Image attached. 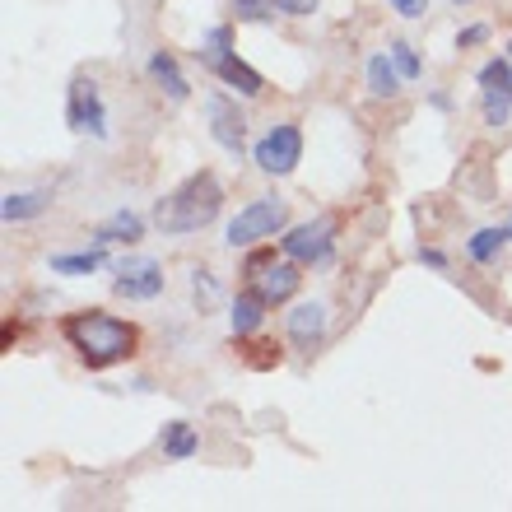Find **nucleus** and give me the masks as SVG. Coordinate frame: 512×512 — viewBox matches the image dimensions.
Here are the masks:
<instances>
[{"label":"nucleus","instance_id":"obj_28","mask_svg":"<svg viewBox=\"0 0 512 512\" xmlns=\"http://www.w3.org/2000/svg\"><path fill=\"white\" fill-rule=\"evenodd\" d=\"M270 261H275V252H252V261H247V280H256V275H261Z\"/></svg>","mask_w":512,"mask_h":512},{"label":"nucleus","instance_id":"obj_25","mask_svg":"<svg viewBox=\"0 0 512 512\" xmlns=\"http://www.w3.org/2000/svg\"><path fill=\"white\" fill-rule=\"evenodd\" d=\"M485 38H489V28L485 24H471V28H461V33H457V47L466 52V47H480Z\"/></svg>","mask_w":512,"mask_h":512},{"label":"nucleus","instance_id":"obj_11","mask_svg":"<svg viewBox=\"0 0 512 512\" xmlns=\"http://www.w3.org/2000/svg\"><path fill=\"white\" fill-rule=\"evenodd\" d=\"M266 308H270V303H266L261 294H256V284H252V289H243V294L233 298V308H229V326H233V336H238V340L252 336L256 326L266 322Z\"/></svg>","mask_w":512,"mask_h":512},{"label":"nucleus","instance_id":"obj_6","mask_svg":"<svg viewBox=\"0 0 512 512\" xmlns=\"http://www.w3.org/2000/svg\"><path fill=\"white\" fill-rule=\"evenodd\" d=\"M66 122H70V131L94 135V140H108V108H103V94H98L94 80H84L80 75V80L70 84Z\"/></svg>","mask_w":512,"mask_h":512},{"label":"nucleus","instance_id":"obj_14","mask_svg":"<svg viewBox=\"0 0 512 512\" xmlns=\"http://www.w3.org/2000/svg\"><path fill=\"white\" fill-rule=\"evenodd\" d=\"M145 238V219L131 215V210H117V215L94 233V247H108V243H140Z\"/></svg>","mask_w":512,"mask_h":512},{"label":"nucleus","instance_id":"obj_17","mask_svg":"<svg viewBox=\"0 0 512 512\" xmlns=\"http://www.w3.org/2000/svg\"><path fill=\"white\" fill-rule=\"evenodd\" d=\"M42 210H47V191H10L5 205H0L5 224H24V219L42 215Z\"/></svg>","mask_w":512,"mask_h":512},{"label":"nucleus","instance_id":"obj_8","mask_svg":"<svg viewBox=\"0 0 512 512\" xmlns=\"http://www.w3.org/2000/svg\"><path fill=\"white\" fill-rule=\"evenodd\" d=\"M205 117H210V135H215L219 149L229 154H243V140H247V117L238 112L229 94H210L205 98Z\"/></svg>","mask_w":512,"mask_h":512},{"label":"nucleus","instance_id":"obj_24","mask_svg":"<svg viewBox=\"0 0 512 512\" xmlns=\"http://www.w3.org/2000/svg\"><path fill=\"white\" fill-rule=\"evenodd\" d=\"M270 10L289 14V19H308V14L317 10V0H270Z\"/></svg>","mask_w":512,"mask_h":512},{"label":"nucleus","instance_id":"obj_32","mask_svg":"<svg viewBox=\"0 0 512 512\" xmlns=\"http://www.w3.org/2000/svg\"><path fill=\"white\" fill-rule=\"evenodd\" d=\"M461 5H466V0H461Z\"/></svg>","mask_w":512,"mask_h":512},{"label":"nucleus","instance_id":"obj_26","mask_svg":"<svg viewBox=\"0 0 512 512\" xmlns=\"http://www.w3.org/2000/svg\"><path fill=\"white\" fill-rule=\"evenodd\" d=\"M238 5V19H266L270 0H233Z\"/></svg>","mask_w":512,"mask_h":512},{"label":"nucleus","instance_id":"obj_5","mask_svg":"<svg viewBox=\"0 0 512 512\" xmlns=\"http://www.w3.org/2000/svg\"><path fill=\"white\" fill-rule=\"evenodd\" d=\"M280 247L298 266H322L326 256H331V247H336V219L322 215V219H312V224H298V229H289L280 238Z\"/></svg>","mask_w":512,"mask_h":512},{"label":"nucleus","instance_id":"obj_18","mask_svg":"<svg viewBox=\"0 0 512 512\" xmlns=\"http://www.w3.org/2000/svg\"><path fill=\"white\" fill-rule=\"evenodd\" d=\"M47 266H52V275H94V270H103V266H108V256H103V247H94V252L52 256Z\"/></svg>","mask_w":512,"mask_h":512},{"label":"nucleus","instance_id":"obj_22","mask_svg":"<svg viewBox=\"0 0 512 512\" xmlns=\"http://www.w3.org/2000/svg\"><path fill=\"white\" fill-rule=\"evenodd\" d=\"M391 61H396V70H401V80H419V56L410 42H391Z\"/></svg>","mask_w":512,"mask_h":512},{"label":"nucleus","instance_id":"obj_31","mask_svg":"<svg viewBox=\"0 0 512 512\" xmlns=\"http://www.w3.org/2000/svg\"><path fill=\"white\" fill-rule=\"evenodd\" d=\"M508 61H512V42H508Z\"/></svg>","mask_w":512,"mask_h":512},{"label":"nucleus","instance_id":"obj_4","mask_svg":"<svg viewBox=\"0 0 512 512\" xmlns=\"http://www.w3.org/2000/svg\"><path fill=\"white\" fill-rule=\"evenodd\" d=\"M252 159L261 173L270 177H289L303 163V131H298L294 122H280V126H270L261 140H256L252 149Z\"/></svg>","mask_w":512,"mask_h":512},{"label":"nucleus","instance_id":"obj_2","mask_svg":"<svg viewBox=\"0 0 512 512\" xmlns=\"http://www.w3.org/2000/svg\"><path fill=\"white\" fill-rule=\"evenodd\" d=\"M219 210H224V187H219V177L210 173V168H201V173L187 177L173 196H163V201L154 205V224H159L163 233L182 238V233H201L205 224H215Z\"/></svg>","mask_w":512,"mask_h":512},{"label":"nucleus","instance_id":"obj_23","mask_svg":"<svg viewBox=\"0 0 512 512\" xmlns=\"http://www.w3.org/2000/svg\"><path fill=\"white\" fill-rule=\"evenodd\" d=\"M508 117H512V94H485V122L508 126Z\"/></svg>","mask_w":512,"mask_h":512},{"label":"nucleus","instance_id":"obj_7","mask_svg":"<svg viewBox=\"0 0 512 512\" xmlns=\"http://www.w3.org/2000/svg\"><path fill=\"white\" fill-rule=\"evenodd\" d=\"M112 294L131 298V303H149V298L163 294V266L154 256H131L117 266V280H112Z\"/></svg>","mask_w":512,"mask_h":512},{"label":"nucleus","instance_id":"obj_21","mask_svg":"<svg viewBox=\"0 0 512 512\" xmlns=\"http://www.w3.org/2000/svg\"><path fill=\"white\" fill-rule=\"evenodd\" d=\"M229 42H233V33H229V28H224V24H219V28H210V38H205L201 56H205V61H210V66H219L224 56H233V52H229Z\"/></svg>","mask_w":512,"mask_h":512},{"label":"nucleus","instance_id":"obj_30","mask_svg":"<svg viewBox=\"0 0 512 512\" xmlns=\"http://www.w3.org/2000/svg\"><path fill=\"white\" fill-rule=\"evenodd\" d=\"M419 256H424V261H429L433 270H443V266H447V256L438 252V247H424V252H419Z\"/></svg>","mask_w":512,"mask_h":512},{"label":"nucleus","instance_id":"obj_29","mask_svg":"<svg viewBox=\"0 0 512 512\" xmlns=\"http://www.w3.org/2000/svg\"><path fill=\"white\" fill-rule=\"evenodd\" d=\"M14 340H19V322L5 317V331H0V350H14Z\"/></svg>","mask_w":512,"mask_h":512},{"label":"nucleus","instance_id":"obj_9","mask_svg":"<svg viewBox=\"0 0 512 512\" xmlns=\"http://www.w3.org/2000/svg\"><path fill=\"white\" fill-rule=\"evenodd\" d=\"M289 340L308 354L317 350L326 340V303H317V298H312V303H298V308L289 312Z\"/></svg>","mask_w":512,"mask_h":512},{"label":"nucleus","instance_id":"obj_1","mask_svg":"<svg viewBox=\"0 0 512 512\" xmlns=\"http://www.w3.org/2000/svg\"><path fill=\"white\" fill-rule=\"evenodd\" d=\"M61 336L75 354H80L84 368H112V364H126L135 359L140 350V326L135 322H122V317H112V312H70L66 322H61Z\"/></svg>","mask_w":512,"mask_h":512},{"label":"nucleus","instance_id":"obj_10","mask_svg":"<svg viewBox=\"0 0 512 512\" xmlns=\"http://www.w3.org/2000/svg\"><path fill=\"white\" fill-rule=\"evenodd\" d=\"M252 284H256V294L266 298V303H289V298L298 294L303 275H298V261H280V266L270 261V266L261 270V275H256Z\"/></svg>","mask_w":512,"mask_h":512},{"label":"nucleus","instance_id":"obj_3","mask_svg":"<svg viewBox=\"0 0 512 512\" xmlns=\"http://www.w3.org/2000/svg\"><path fill=\"white\" fill-rule=\"evenodd\" d=\"M284 224H289V205H284L280 196H256L252 205H243V210L233 215V224L224 229V243L238 252V247H252V243H261V238H275Z\"/></svg>","mask_w":512,"mask_h":512},{"label":"nucleus","instance_id":"obj_15","mask_svg":"<svg viewBox=\"0 0 512 512\" xmlns=\"http://www.w3.org/2000/svg\"><path fill=\"white\" fill-rule=\"evenodd\" d=\"M201 452V433L191 429L187 419H173V424H163V457L168 461H187Z\"/></svg>","mask_w":512,"mask_h":512},{"label":"nucleus","instance_id":"obj_19","mask_svg":"<svg viewBox=\"0 0 512 512\" xmlns=\"http://www.w3.org/2000/svg\"><path fill=\"white\" fill-rule=\"evenodd\" d=\"M508 238H512L508 229H480L471 243H466V252H471V261H480V266H485V261H494V256L503 252V243H508Z\"/></svg>","mask_w":512,"mask_h":512},{"label":"nucleus","instance_id":"obj_20","mask_svg":"<svg viewBox=\"0 0 512 512\" xmlns=\"http://www.w3.org/2000/svg\"><path fill=\"white\" fill-rule=\"evenodd\" d=\"M280 359H284V350L280 345H270V340H252V345H243V364L247 368H280Z\"/></svg>","mask_w":512,"mask_h":512},{"label":"nucleus","instance_id":"obj_13","mask_svg":"<svg viewBox=\"0 0 512 512\" xmlns=\"http://www.w3.org/2000/svg\"><path fill=\"white\" fill-rule=\"evenodd\" d=\"M149 75L163 84V94L173 98V103H182V98L191 94V84H187V75H182V66H177L173 52H154V56H149Z\"/></svg>","mask_w":512,"mask_h":512},{"label":"nucleus","instance_id":"obj_12","mask_svg":"<svg viewBox=\"0 0 512 512\" xmlns=\"http://www.w3.org/2000/svg\"><path fill=\"white\" fill-rule=\"evenodd\" d=\"M215 75L229 84V89H238L243 98H261V94H266V80H261L247 61H238V56H224V61L215 66Z\"/></svg>","mask_w":512,"mask_h":512},{"label":"nucleus","instance_id":"obj_16","mask_svg":"<svg viewBox=\"0 0 512 512\" xmlns=\"http://www.w3.org/2000/svg\"><path fill=\"white\" fill-rule=\"evenodd\" d=\"M368 89H373L378 98H391L396 89H401V70H396L391 52H373V56H368Z\"/></svg>","mask_w":512,"mask_h":512},{"label":"nucleus","instance_id":"obj_27","mask_svg":"<svg viewBox=\"0 0 512 512\" xmlns=\"http://www.w3.org/2000/svg\"><path fill=\"white\" fill-rule=\"evenodd\" d=\"M396 5V14H405V19H424V5L429 0H391Z\"/></svg>","mask_w":512,"mask_h":512}]
</instances>
